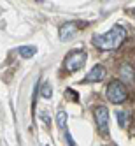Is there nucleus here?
I'll return each instance as SVG.
<instances>
[{
	"instance_id": "f257e3e1",
	"label": "nucleus",
	"mask_w": 135,
	"mask_h": 146,
	"mask_svg": "<svg viewBox=\"0 0 135 146\" xmlns=\"http://www.w3.org/2000/svg\"><path fill=\"white\" fill-rule=\"evenodd\" d=\"M124 39H126V30H124L121 25H116V27H112L109 32L102 34V35H95L91 39V42L98 49L114 51V49H118L124 42Z\"/></svg>"
},
{
	"instance_id": "f03ea898",
	"label": "nucleus",
	"mask_w": 135,
	"mask_h": 146,
	"mask_svg": "<svg viewBox=\"0 0 135 146\" xmlns=\"http://www.w3.org/2000/svg\"><path fill=\"white\" fill-rule=\"evenodd\" d=\"M86 58H88V55H86L84 49L72 51V53H68L67 58H65V69L70 70V72H76V70H79L82 65L86 64Z\"/></svg>"
},
{
	"instance_id": "7ed1b4c3",
	"label": "nucleus",
	"mask_w": 135,
	"mask_h": 146,
	"mask_svg": "<svg viewBox=\"0 0 135 146\" xmlns=\"http://www.w3.org/2000/svg\"><path fill=\"white\" fill-rule=\"evenodd\" d=\"M107 99L112 104L124 102V99H126V88H124V85H123L121 81L114 79V81L109 83V86H107Z\"/></svg>"
},
{
	"instance_id": "20e7f679",
	"label": "nucleus",
	"mask_w": 135,
	"mask_h": 146,
	"mask_svg": "<svg viewBox=\"0 0 135 146\" xmlns=\"http://www.w3.org/2000/svg\"><path fill=\"white\" fill-rule=\"evenodd\" d=\"M95 121L98 125V130L102 134H107L109 132V111L105 106H98L95 109Z\"/></svg>"
},
{
	"instance_id": "39448f33",
	"label": "nucleus",
	"mask_w": 135,
	"mask_h": 146,
	"mask_svg": "<svg viewBox=\"0 0 135 146\" xmlns=\"http://www.w3.org/2000/svg\"><path fill=\"white\" fill-rule=\"evenodd\" d=\"M76 34H77V23H76V21H68V23H65V25H61L60 30H58L60 40H68V39L74 37Z\"/></svg>"
},
{
	"instance_id": "423d86ee",
	"label": "nucleus",
	"mask_w": 135,
	"mask_h": 146,
	"mask_svg": "<svg viewBox=\"0 0 135 146\" xmlns=\"http://www.w3.org/2000/svg\"><path fill=\"white\" fill-rule=\"evenodd\" d=\"M103 76H105V69H103L102 65H95L90 72H88V76L84 78L86 83H95V81H102Z\"/></svg>"
},
{
	"instance_id": "0eeeda50",
	"label": "nucleus",
	"mask_w": 135,
	"mask_h": 146,
	"mask_svg": "<svg viewBox=\"0 0 135 146\" xmlns=\"http://www.w3.org/2000/svg\"><path fill=\"white\" fill-rule=\"evenodd\" d=\"M18 51H19V55L23 58H30V56H34L37 53V48L35 46H21V48H18Z\"/></svg>"
},
{
	"instance_id": "6e6552de",
	"label": "nucleus",
	"mask_w": 135,
	"mask_h": 146,
	"mask_svg": "<svg viewBox=\"0 0 135 146\" xmlns=\"http://www.w3.org/2000/svg\"><path fill=\"white\" fill-rule=\"evenodd\" d=\"M121 78L123 79H126V81H132L133 79V70H132V67L128 65V64H124V65H121Z\"/></svg>"
},
{
	"instance_id": "1a4fd4ad",
	"label": "nucleus",
	"mask_w": 135,
	"mask_h": 146,
	"mask_svg": "<svg viewBox=\"0 0 135 146\" xmlns=\"http://www.w3.org/2000/svg\"><path fill=\"white\" fill-rule=\"evenodd\" d=\"M56 123H58V127H60L61 130H65V129H67V113H65V111H60V113H58Z\"/></svg>"
},
{
	"instance_id": "9d476101",
	"label": "nucleus",
	"mask_w": 135,
	"mask_h": 146,
	"mask_svg": "<svg viewBox=\"0 0 135 146\" xmlns=\"http://www.w3.org/2000/svg\"><path fill=\"white\" fill-rule=\"evenodd\" d=\"M67 97H68V99H72V100H74V102H77V100H79V97H77V93H76L74 90H72V88H68V90H67Z\"/></svg>"
},
{
	"instance_id": "9b49d317",
	"label": "nucleus",
	"mask_w": 135,
	"mask_h": 146,
	"mask_svg": "<svg viewBox=\"0 0 135 146\" xmlns=\"http://www.w3.org/2000/svg\"><path fill=\"white\" fill-rule=\"evenodd\" d=\"M124 116H126V114H124L123 111L118 113V123H119V127H124V123H126V121H124Z\"/></svg>"
},
{
	"instance_id": "f8f14e48",
	"label": "nucleus",
	"mask_w": 135,
	"mask_h": 146,
	"mask_svg": "<svg viewBox=\"0 0 135 146\" xmlns=\"http://www.w3.org/2000/svg\"><path fill=\"white\" fill-rule=\"evenodd\" d=\"M42 95L47 97V99L51 97V86H49V85H44V86H42Z\"/></svg>"
}]
</instances>
